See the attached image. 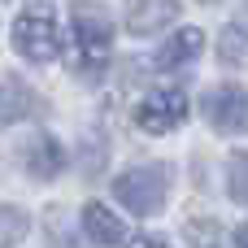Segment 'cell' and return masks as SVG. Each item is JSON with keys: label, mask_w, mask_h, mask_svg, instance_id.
<instances>
[{"label": "cell", "mask_w": 248, "mask_h": 248, "mask_svg": "<svg viewBox=\"0 0 248 248\" xmlns=\"http://www.w3.org/2000/svg\"><path fill=\"white\" fill-rule=\"evenodd\" d=\"M70 39H74V61L83 74H100V65L109 61V48H113V22L100 4L92 0H78L70 9Z\"/></svg>", "instance_id": "1"}, {"label": "cell", "mask_w": 248, "mask_h": 248, "mask_svg": "<svg viewBox=\"0 0 248 248\" xmlns=\"http://www.w3.org/2000/svg\"><path fill=\"white\" fill-rule=\"evenodd\" d=\"M113 196L122 209H131L135 218H148L166 205L170 196V170L166 166H131L126 174L113 179Z\"/></svg>", "instance_id": "2"}, {"label": "cell", "mask_w": 248, "mask_h": 248, "mask_svg": "<svg viewBox=\"0 0 248 248\" xmlns=\"http://www.w3.org/2000/svg\"><path fill=\"white\" fill-rule=\"evenodd\" d=\"M13 48H17L26 61H52V57L61 52L57 22H52L44 9H26V13L13 22Z\"/></svg>", "instance_id": "3"}, {"label": "cell", "mask_w": 248, "mask_h": 248, "mask_svg": "<svg viewBox=\"0 0 248 248\" xmlns=\"http://www.w3.org/2000/svg\"><path fill=\"white\" fill-rule=\"evenodd\" d=\"M135 122L148 131V135H166V131H179L187 122V96L179 87H157L148 92L140 105H135Z\"/></svg>", "instance_id": "4"}, {"label": "cell", "mask_w": 248, "mask_h": 248, "mask_svg": "<svg viewBox=\"0 0 248 248\" xmlns=\"http://www.w3.org/2000/svg\"><path fill=\"white\" fill-rule=\"evenodd\" d=\"M205 113H209V122H214L222 135H244L248 131V92L235 87V83L218 87V92L205 100Z\"/></svg>", "instance_id": "5"}, {"label": "cell", "mask_w": 248, "mask_h": 248, "mask_svg": "<svg viewBox=\"0 0 248 248\" xmlns=\"http://www.w3.org/2000/svg\"><path fill=\"white\" fill-rule=\"evenodd\" d=\"M39 113H44V96L39 92H31L17 78H4L0 83V126H13L22 118H39Z\"/></svg>", "instance_id": "6"}, {"label": "cell", "mask_w": 248, "mask_h": 248, "mask_svg": "<svg viewBox=\"0 0 248 248\" xmlns=\"http://www.w3.org/2000/svg\"><path fill=\"white\" fill-rule=\"evenodd\" d=\"M61 161H65V153H61V144H57L52 135H35V140L22 144V166H26V174H35V179H52V174L61 170Z\"/></svg>", "instance_id": "7"}, {"label": "cell", "mask_w": 248, "mask_h": 248, "mask_svg": "<svg viewBox=\"0 0 248 248\" xmlns=\"http://www.w3.org/2000/svg\"><path fill=\"white\" fill-rule=\"evenodd\" d=\"M174 13H179V0H131V9H126V26L140 31V35H148V31L166 26Z\"/></svg>", "instance_id": "8"}, {"label": "cell", "mask_w": 248, "mask_h": 248, "mask_svg": "<svg viewBox=\"0 0 248 248\" xmlns=\"http://www.w3.org/2000/svg\"><path fill=\"white\" fill-rule=\"evenodd\" d=\"M83 231H87V240H96V244H122L126 240V227H122V218H113L105 205H83Z\"/></svg>", "instance_id": "9"}, {"label": "cell", "mask_w": 248, "mask_h": 248, "mask_svg": "<svg viewBox=\"0 0 248 248\" xmlns=\"http://www.w3.org/2000/svg\"><path fill=\"white\" fill-rule=\"evenodd\" d=\"M201 44H205V35H201L196 26H183V31H174V35L166 39V48L157 52V61H161L166 70H174V65H187V61L201 52Z\"/></svg>", "instance_id": "10"}, {"label": "cell", "mask_w": 248, "mask_h": 248, "mask_svg": "<svg viewBox=\"0 0 248 248\" xmlns=\"http://www.w3.org/2000/svg\"><path fill=\"white\" fill-rule=\"evenodd\" d=\"M218 57H222V65H248V31L244 26H227L222 31Z\"/></svg>", "instance_id": "11"}, {"label": "cell", "mask_w": 248, "mask_h": 248, "mask_svg": "<svg viewBox=\"0 0 248 248\" xmlns=\"http://www.w3.org/2000/svg\"><path fill=\"white\" fill-rule=\"evenodd\" d=\"M227 192L248 205V153H235L227 161Z\"/></svg>", "instance_id": "12"}, {"label": "cell", "mask_w": 248, "mask_h": 248, "mask_svg": "<svg viewBox=\"0 0 248 248\" xmlns=\"http://www.w3.org/2000/svg\"><path fill=\"white\" fill-rule=\"evenodd\" d=\"M17 240H26V214L0 205V244H17Z\"/></svg>", "instance_id": "13"}, {"label": "cell", "mask_w": 248, "mask_h": 248, "mask_svg": "<svg viewBox=\"0 0 248 248\" xmlns=\"http://www.w3.org/2000/svg\"><path fill=\"white\" fill-rule=\"evenodd\" d=\"M187 240H192V244H201V240H205V244H214V240H218V231H214L209 222H187Z\"/></svg>", "instance_id": "14"}, {"label": "cell", "mask_w": 248, "mask_h": 248, "mask_svg": "<svg viewBox=\"0 0 248 248\" xmlns=\"http://www.w3.org/2000/svg\"><path fill=\"white\" fill-rule=\"evenodd\" d=\"M135 244H166V235H131Z\"/></svg>", "instance_id": "15"}, {"label": "cell", "mask_w": 248, "mask_h": 248, "mask_svg": "<svg viewBox=\"0 0 248 248\" xmlns=\"http://www.w3.org/2000/svg\"><path fill=\"white\" fill-rule=\"evenodd\" d=\"M235 244H248V227H240V231H235Z\"/></svg>", "instance_id": "16"}, {"label": "cell", "mask_w": 248, "mask_h": 248, "mask_svg": "<svg viewBox=\"0 0 248 248\" xmlns=\"http://www.w3.org/2000/svg\"><path fill=\"white\" fill-rule=\"evenodd\" d=\"M205 4H214V0H205Z\"/></svg>", "instance_id": "17"}]
</instances>
